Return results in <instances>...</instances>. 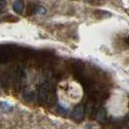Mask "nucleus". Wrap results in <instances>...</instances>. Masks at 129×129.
Wrapping results in <instances>:
<instances>
[{"label": "nucleus", "mask_w": 129, "mask_h": 129, "mask_svg": "<svg viewBox=\"0 0 129 129\" xmlns=\"http://www.w3.org/2000/svg\"><path fill=\"white\" fill-rule=\"evenodd\" d=\"M53 90L52 88V85L49 83L41 84L37 90V98L40 103L43 105H50L53 101Z\"/></svg>", "instance_id": "nucleus-1"}, {"label": "nucleus", "mask_w": 129, "mask_h": 129, "mask_svg": "<svg viewBox=\"0 0 129 129\" xmlns=\"http://www.w3.org/2000/svg\"><path fill=\"white\" fill-rule=\"evenodd\" d=\"M8 72L11 79V84H13L15 86H19L21 84V81L23 78V72L21 68L19 65H12Z\"/></svg>", "instance_id": "nucleus-2"}, {"label": "nucleus", "mask_w": 129, "mask_h": 129, "mask_svg": "<svg viewBox=\"0 0 129 129\" xmlns=\"http://www.w3.org/2000/svg\"><path fill=\"white\" fill-rule=\"evenodd\" d=\"M69 68L76 78L80 79L84 76V63L79 59H74L69 63Z\"/></svg>", "instance_id": "nucleus-3"}, {"label": "nucleus", "mask_w": 129, "mask_h": 129, "mask_svg": "<svg viewBox=\"0 0 129 129\" xmlns=\"http://www.w3.org/2000/svg\"><path fill=\"white\" fill-rule=\"evenodd\" d=\"M10 60H12V50L11 47L4 46L0 48V62L7 63Z\"/></svg>", "instance_id": "nucleus-4"}, {"label": "nucleus", "mask_w": 129, "mask_h": 129, "mask_svg": "<svg viewBox=\"0 0 129 129\" xmlns=\"http://www.w3.org/2000/svg\"><path fill=\"white\" fill-rule=\"evenodd\" d=\"M11 84V79L8 71H3L0 73V84L2 86H4L5 88H8Z\"/></svg>", "instance_id": "nucleus-5"}, {"label": "nucleus", "mask_w": 129, "mask_h": 129, "mask_svg": "<svg viewBox=\"0 0 129 129\" xmlns=\"http://www.w3.org/2000/svg\"><path fill=\"white\" fill-rule=\"evenodd\" d=\"M37 11H38V5L36 3L29 2L28 5H27V8H26V14H27V16H32Z\"/></svg>", "instance_id": "nucleus-6"}, {"label": "nucleus", "mask_w": 129, "mask_h": 129, "mask_svg": "<svg viewBox=\"0 0 129 129\" xmlns=\"http://www.w3.org/2000/svg\"><path fill=\"white\" fill-rule=\"evenodd\" d=\"M22 98L25 100L26 102H29V103H31V102H34L35 101V99H36V94L33 92V91H25V92H23V94H22Z\"/></svg>", "instance_id": "nucleus-7"}, {"label": "nucleus", "mask_w": 129, "mask_h": 129, "mask_svg": "<svg viewBox=\"0 0 129 129\" xmlns=\"http://www.w3.org/2000/svg\"><path fill=\"white\" fill-rule=\"evenodd\" d=\"M74 117L76 118V119H81L83 116H84V109L83 106H77L76 108H75V110H74Z\"/></svg>", "instance_id": "nucleus-8"}, {"label": "nucleus", "mask_w": 129, "mask_h": 129, "mask_svg": "<svg viewBox=\"0 0 129 129\" xmlns=\"http://www.w3.org/2000/svg\"><path fill=\"white\" fill-rule=\"evenodd\" d=\"M13 9L17 14H21L23 12V3L21 1H16V2H14Z\"/></svg>", "instance_id": "nucleus-9"}, {"label": "nucleus", "mask_w": 129, "mask_h": 129, "mask_svg": "<svg viewBox=\"0 0 129 129\" xmlns=\"http://www.w3.org/2000/svg\"><path fill=\"white\" fill-rule=\"evenodd\" d=\"M3 20L4 21H8V22H15V21H18L19 19L18 18H16L15 16L13 15H5L4 17H3Z\"/></svg>", "instance_id": "nucleus-10"}, {"label": "nucleus", "mask_w": 129, "mask_h": 129, "mask_svg": "<svg viewBox=\"0 0 129 129\" xmlns=\"http://www.w3.org/2000/svg\"><path fill=\"white\" fill-rule=\"evenodd\" d=\"M0 107H1V109H3V110H11V105H9L8 103L6 102H1L0 103Z\"/></svg>", "instance_id": "nucleus-11"}, {"label": "nucleus", "mask_w": 129, "mask_h": 129, "mask_svg": "<svg viewBox=\"0 0 129 129\" xmlns=\"http://www.w3.org/2000/svg\"><path fill=\"white\" fill-rule=\"evenodd\" d=\"M4 6H5V2L4 1H0V9H2Z\"/></svg>", "instance_id": "nucleus-12"}, {"label": "nucleus", "mask_w": 129, "mask_h": 129, "mask_svg": "<svg viewBox=\"0 0 129 129\" xmlns=\"http://www.w3.org/2000/svg\"><path fill=\"white\" fill-rule=\"evenodd\" d=\"M126 43H127V44H128V46H129V37L126 39Z\"/></svg>", "instance_id": "nucleus-13"}, {"label": "nucleus", "mask_w": 129, "mask_h": 129, "mask_svg": "<svg viewBox=\"0 0 129 129\" xmlns=\"http://www.w3.org/2000/svg\"><path fill=\"white\" fill-rule=\"evenodd\" d=\"M87 129H94V128H87Z\"/></svg>", "instance_id": "nucleus-14"}, {"label": "nucleus", "mask_w": 129, "mask_h": 129, "mask_svg": "<svg viewBox=\"0 0 129 129\" xmlns=\"http://www.w3.org/2000/svg\"><path fill=\"white\" fill-rule=\"evenodd\" d=\"M0 85H1V84H0Z\"/></svg>", "instance_id": "nucleus-15"}]
</instances>
